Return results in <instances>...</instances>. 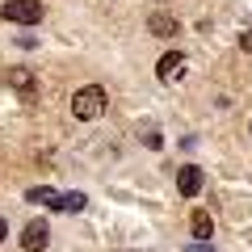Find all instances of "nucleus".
Instances as JSON below:
<instances>
[{"instance_id": "4468645a", "label": "nucleus", "mask_w": 252, "mask_h": 252, "mask_svg": "<svg viewBox=\"0 0 252 252\" xmlns=\"http://www.w3.org/2000/svg\"><path fill=\"white\" fill-rule=\"evenodd\" d=\"M4 235H9V223H4V219H0V244H4Z\"/></svg>"}, {"instance_id": "20e7f679", "label": "nucleus", "mask_w": 252, "mask_h": 252, "mask_svg": "<svg viewBox=\"0 0 252 252\" xmlns=\"http://www.w3.org/2000/svg\"><path fill=\"white\" fill-rule=\"evenodd\" d=\"M4 76H9V84H13V89H17L26 101L38 97V72H30V67H9Z\"/></svg>"}, {"instance_id": "f03ea898", "label": "nucleus", "mask_w": 252, "mask_h": 252, "mask_svg": "<svg viewBox=\"0 0 252 252\" xmlns=\"http://www.w3.org/2000/svg\"><path fill=\"white\" fill-rule=\"evenodd\" d=\"M4 21H13V26H38L42 21V4L38 0H9L4 4Z\"/></svg>"}, {"instance_id": "f8f14e48", "label": "nucleus", "mask_w": 252, "mask_h": 252, "mask_svg": "<svg viewBox=\"0 0 252 252\" xmlns=\"http://www.w3.org/2000/svg\"><path fill=\"white\" fill-rule=\"evenodd\" d=\"M240 46H244V51H248V55H252V26H248V30H244V34H240Z\"/></svg>"}, {"instance_id": "7ed1b4c3", "label": "nucleus", "mask_w": 252, "mask_h": 252, "mask_svg": "<svg viewBox=\"0 0 252 252\" xmlns=\"http://www.w3.org/2000/svg\"><path fill=\"white\" fill-rule=\"evenodd\" d=\"M46 240H51V227H46L42 219H30V223L21 227V248L26 252H42Z\"/></svg>"}, {"instance_id": "ddd939ff", "label": "nucleus", "mask_w": 252, "mask_h": 252, "mask_svg": "<svg viewBox=\"0 0 252 252\" xmlns=\"http://www.w3.org/2000/svg\"><path fill=\"white\" fill-rule=\"evenodd\" d=\"M185 252H215L210 244H193V248H185Z\"/></svg>"}, {"instance_id": "39448f33", "label": "nucleus", "mask_w": 252, "mask_h": 252, "mask_svg": "<svg viewBox=\"0 0 252 252\" xmlns=\"http://www.w3.org/2000/svg\"><path fill=\"white\" fill-rule=\"evenodd\" d=\"M156 76H160L164 84L181 80V76H185V55H181V51H168V55H160V63H156Z\"/></svg>"}, {"instance_id": "1a4fd4ad", "label": "nucleus", "mask_w": 252, "mask_h": 252, "mask_svg": "<svg viewBox=\"0 0 252 252\" xmlns=\"http://www.w3.org/2000/svg\"><path fill=\"white\" fill-rule=\"evenodd\" d=\"M34 206H51V210H59V202H63V193H55V189H46V185H38V189H30L26 193Z\"/></svg>"}, {"instance_id": "6e6552de", "label": "nucleus", "mask_w": 252, "mask_h": 252, "mask_svg": "<svg viewBox=\"0 0 252 252\" xmlns=\"http://www.w3.org/2000/svg\"><path fill=\"white\" fill-rule=\"evenodd\" d=\"M147 26H152L156 38H172V34H177V17H168V13H152Z\"/></svg>"}, {"instance_id": "f257e3e1", "label": "nucleus", "mask_w": 252, "mask_h": 252, "mask_svg": "<svg viewBox=\"0 0 252 252\" xmlns=\"http://www.w3.org/2000/svg\"><path fill=\"white\" fill-rule=\"evenodd\" d=\"M105 89L101 84H84V89H76V97H72V114L80 118V122H93V118L105 109Z\"/></svg>"}, {"instance_id": "423d86ee", "label": "nucleus", "mask_w": 252, "mask_h": 252, "mask_svg": "<svg viewBox=\"0 0 252 252\" xmlns=\"http://www.w3.org/2000/svg\"><path fill=\"white\" fill-rule=\"evenodd\" d=\"M177 189L185 193V198H198L202 193V168L198 164H185V168L177 172Z\"/></svg>"}, {"instance_id": "0eeeda50", "label": "nucleus", "mask_w": 252, "mask_h": 252, "mask_svg": "<svg viewBox=\"0 0 252 252\" xmlns=\"http://www.w3.org/2000/svg\"><path fill=\"white\" fill-rule=\"evenodd\" d=\"M189 231H193L202 244H206L210 235H215V219H210L206 210H193V215H189Z\"/></svg>"}, {"instance_id": "9d476101", "label": "nucleus", "mask_w": 252, "mask_h": 252, "mask_svg": "<svg viewBox=\"0 0 252 252\" xmlns=\"http://www.w3.org/2000/svg\"><path fill=\"white\" fill-rule=\"evenodd\" d=\"M59 210H67V215H76V210H84V193H63Z\"/></svg>"}, {"instance_id": "9b49d317", "label": "nucleus", "mask_w": 252, "mask_h": 252, "mask_svg": "<svg viewBox=\"0 0 252 252\" xmlns=\"http://www.w3.org/2000/svg\"><path fill=\"white\" fill-rule=\"evenodd\" d=\"M147 147H152V152H160V147H164V139H160V130H147Z\"/></svg>"}]
</instances>
